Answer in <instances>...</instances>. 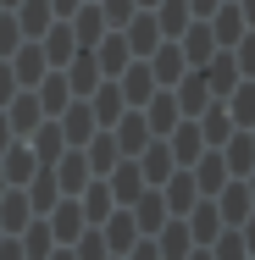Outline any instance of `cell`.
I'll return each mask as SVG.
<instances>
[{"label":"cell","mask_w":255,"mask_h":260,"mask_svg":"<svg viewBox=\"0 0 255 260\" xmlns=\"http://www.w3.org/2000/svg\"><path fill=\"white\" fill-rule=\"evenodd\" d=\"M250 205H255V200H250V188H244V183H233V188L216 200V210H222L228 221H244V216H250Z\"/></svg>","instance_id":"1"},{"label":"cell","mask_w":255,"mask_h":260,"mask_svg":"<svg viewBox=\"0 0 255 260\" xmlns=\"http://www.w3.org/2000/svg\"><path fill=\"white\" fill-rule=\"evenodd\" d=\"M211 34H216L222 45H239V39H244V11H239V6H233V11H216Z\"/></svg>","instance_id":"2"},{"label":"cell","mask_w":255,"mask_h":260,"mask_svg":"<svg viewBox=\"0 0 255 260\" xmlns=\"http://www.w3.org/2000/svg\"><path fill=\"white\" fill-rule=\"evenodd\" d=\"M211 260H250V244H244V233H228V238H216V244H211Z\"/></svg>","instance_id":"3"},{"label":"cell","mask_w":255,"mask_h":260,"mask_svg":"<svg viewBox=\"0 0 255 260\" xmlns=\"http://www.w3.org/2000/svg\"><path fill=\"white\" fill-rule=\"evenodd\" d=\"M216 227H222V210H216V200H205L200 216H194V238H200V244H211V238H216Z\"/></svg>","instance_id":"4"},{"label":"cell","mask_w":255,"mask_h":260,"mask_svg":"<svg viewBox=\"0 0 255 260\" xmlns=\"http://www.w3.org/2000/svg\"><path fill=\"white\" fill-rule=\"evenodd\" d=\"M166 205L178 210V216L194 205V177H172V188H166Z\"/></svg>","instance_id":"5"},{"label":"cell","mask_w":255,"mask_h":260,"mask_svg":"<svg viewBox=\"0 0 255 260\" xmlns=\"http://www.w3.org/2000/svg\"><path fill=\"white\" fill-rule=\"evenodd\" d=\"M161 244H166V260H183V255H189V227H183V221H178V227H166V233H161Z\"/></svg>","instance_id":"6"},{"label":"cell","mask_w":255,"mask_h":260,"mask_svg":"<svg viewBox=\"0 0 255 260\" xmlns=\"http://www.w3.org/2000/svg\"><path fill=\"white\" fill-rule=\"evenodd\" d=\"M155 78H161V83L183 78V50H161V55H155Z\"/></svg>","instance_id":"7"},{"label":"cell","mask_w":255,"mask_h":260,"mask_svg":"<svg viewBox=\"0 0 255 260\" xmlns=\"http://www.w3.org/2000/svg\"><path fill=\"white\" fill-rule=\"evenodd\" d=\"M222 177H228V160L211 155V160L200 166V188H205V194H216V188H222Z\"/></svg>","instance_id":"8"},{"label":"cell","mask_w":255,"mask_h":260,"mask_svg":"<svg viewBox=\"0 0 255 260\" xmlns=\"http://www.w3.org/2000/svg\"><path fill=\"white\" fill-rule=\"evenodd\" d=\"M228 166H233V172H250L255 166V144L250 139H233V144H228Z\"/></svg>","instance_id":"9"},{"label":"cell","mask_w":255,"mask_h":260,"mask_svg":"<svg viewBox=\"0 0 255 260\" xmlns=\"http://www.w3.org/2000/svg\"><path fill=\"white\" fill-rule=\"evenodd\" d=\"M183 17H189V6H183V0H166V6H161V28H166V34H183V28H189Z\"/></svg>","instance_id":"10"},{"label":"cell","mask_w":255,"mask_h":260,"mask_svg":"<svg viewBox=\"0 0 255 260\" xmlns=\"http://www.w3.org/2000/svg\"><path fill=\"white\" fill-rule=\"evenodd\" d=\"M122 94H128V100H145V94H150V72H145V67H133V72L122 78Z\"/></svg>","instance_id":"11"},{"label":"cell","mask_w":255,"mask_h":260,"mask_svg":"<svg viewBox=\"0 0 255 260\" xmlns=\"http://www.w3.org/2000/svg\"><path fill=\"white\" fill-rule=\"evenodd\" d=\"M211 89H216V94H222V89H233V61H228V55H216V61H211Z\"/></svg>","instance_id":"12"},{"label":"cell","mask_w":255,"mask_h":260,"mask_svg":"<svg viewBox=\"0 0 255 260\" xmlns=\"http://www.w3.org/2000/svg\"><path fill=\"white\" fill-rule=\"evenodd\" d=\"M233 122H244V127L255 122V83L244 89V94H239V100H233Z\"/></svg>","instance_id":"13"},{"label":"cell","mask_w":255,"mask_h":260,"mask_svg":"<svg viewBox=\"0 0 255 260\" xmlns=\"http://www.w3.org/2000/svg\"><path fill=\"white\" fill-rule=\"evenodd\" d=\"M128 238H133V216L111 221V249H117V255H128Z\"/></svg>","instance_id":"14"},{"label":"cell","mask_w":255,"mask_h":260,"mask_svg":"<svg viewBox=\"0 0 255 260\" xmlns=\"http://www.w3.org/2000/svg\"><path fill=\"white\" fill-rule=\"evenodd\" d=\"M155 17H139V28H128V45H139V50H150L155 45V28H150Z\"/></svg>","instance_id":"15"},{"label":"cell","mask_w":255,"mask_h":260,"mask_svg":"<svg viewBox=\"0 0 255 260\" xmlns=\"http://www.w3.org/2000/svg\"><path fill=\"white\" fill-rule=\"evenodd\" d=\"M78 39H83V45L100 39V11H83V17H78Z\"/></svg>","instance_id":"16"},{"label":"cell","mask_w":255,"mask_h":260,"mask_svg":"<svg viewBox=\"0 0 255 260\" xmlns=\"http://www.w3.org/2000/svg\"><path fill=\"white\" fill-rule=\"evenodd\" d=\"M105 210H111V194H105V188H95V194L83 200V216H95V221H100Z\"/></svg>","instance_id":"17"},{"label":"cell","mask_w":255,"mask_h":260,"mask_svg":"<svg viewBox=\"0 0 255 260\" xmlns=\"http://www.w3.org/2000/svg\"><path fill=\"white\" fill-rule=\"evenodd\" d=\"M228 127H233V122H228V116H222V105H216V116H211V122H205V139H211V144H216V139H228Z\"/></svg>","instance_id":"18"},{"label":"cell","mask_w":255,"mask_h":260,"mask_svg":"<svg viewBox=\"0 0 255 260\" xmlns=\"http://www.w3.org/2000/svg\"><path fill=\"white\" fill-rule=\"evenodd\" d=\"M122 144H128V150H139V144H145V122H139V116H133V122H122Z\"/></svg>","instance_id":"19"},{"label":"cell","mask_w":255,"mask_h":260,"mask_svg":"<svg viewBox=\"0 0 255 260\" xmlns=\"http://www.w3.org/2000/svg\"><path fill=\"white\" fill-rule=\"evenodd\" d=\"M117 194H122V200H128V194H139V172H133V166H122V177H117Z\"/></svg>","instance_id":"20"},{"label":"cell","mask_w":255,"mask_h":260,"mask_svg":"<svg viewBox=\"0 0 255 260\" xmlns=\"http://www.w3.org/2000/svg\"><path fill=\"white\" fill-rule=\"evenodd\" d=\"M111 160H117V144H111V139H100V144H95V166H100V172H105Z\"/></svg>","instance_id":"21"},{"label":"cell","mask_w":255,"mask_h":260,"mask_svg":"<svg viewBox=\"0 0 255 260\" xmlns=\"http://www.w3.org/2000/svg\"><path fill=\"white\" fill-rule=\"evenodd\" d=\"M172 116H178L172 100H155V127H172Z\"/></svg>","instance_id":"22"},{"label":"cell","mask_w":255,"mask_h":260,"mask_svg":"<svg viewBox=\"0 0 255 260\" xmlns=\"http://www.w3.org/2000/svg\"><path fill=\"white\" fill-rule=\"evenodd\" d=\"M78 260H105V249H100V238H83V249H78Z\"/></svg>","instance_id":"23"},{"label":"cell","mask_w":255,"mask_h":260,"mask_svg":"<svg viewBox=\"0 0 255 260\" xmlns=\"http://www.w3.org/2000/svg\"><path fill=\"white\" fill-rule=\"evenodd\" d=\"M145 166H150V177H166V150H150V160H145Z\"/></svg>","instance_id":"24"},{"label":"cell","mask_w":255,"mask_h":260,"mask_svg":"<svg viewBox=\"0 0 255 260\" xmlns=\"http://www.w3.org/2000/svg\"><path fill=\"white\" fill-rule=\"evenodd\" d=\"M111 116H117V94L105 89V94H100V122H111Z\"/></svg>","instance_id":"25"},{"label":"cell","mask_w":255,"mask_h":260,"mask_svg":"<svg viewBox=\"0 0 255 260\" xmlns=\"http://www.w3.org/2000/svg\"><path fill=\"white\" fill-rule=\"evenodd\" d=\"M239 61H244V72L255 78V39H244V50H239Z\"/></svg>","instance_id":"26"},{"label":"cell","mask_w":255,"mask_h":260,"mask_svg":"<svg viewBox=\"0 0 255 260\" xmlns=\"http://www.w3.org/2000/svg\"><path fill=\"white\" fill-rule=\"evenodd\" d=\"M133 260H155V249H145V244H139V249H133Z\"/></svg>","instance_id":"27"},{"label":"cell","mask_w":255,"mask_h":260,"mask_svg":"<svg viewBox=\"0 0 255 260\" xmlns=\"http://www.w3.org/2000/svg\"><path fill=\"white\" fill-rule=\"evenodd\" d=\"M244 17H250V28H255V0H244Z\"/></svg>","instance_id":"28"},{"label":"cell","mask_w":255,"mask_h":260,"mask_svg":"<svg viewBox=\"0 0 255 260\" xmlns=\"http://www.w3.org/2000/svg\"><path fill=\"white\" fill-rule=\"evenodd\" d=\"M244 244H250V255H255V221H250V233H244Z\"/></svg>","instance_id":"29"},{"label":"cell","mask_w":255,"mask_h":260,"mask_svg":"<svg viewBox=\"0 0 255 260\" xmlns=\"http://www.w3.org/2000/svg\"><path fill=\"white\" fill-rule=\"evenodd\" d=\"M194 6H200V11H211V6H216V0H194Z\"/></svg>","instance_id":"30"},{"label":"cell","mask_w":255,"mask_h":260,"mask_svg":"<svg viewBox=\"0 0 255 260\" xmlns=\"http://www.w3.org/2000/svg\"><path fill=\"white\" fill-rule=\"evenodd\" d=\"M250 200H255V177H250Z\"/></svg>","instance_id":"31"},{"label":"cell","mask_w":255,"mask_h":260,"mask_svg":"<svg viewBox=\"0 0 255 260\" xmlns=\"http://www.w3.org/2000/svg\"><path fill=\"white\" fill-rule=\"evenodd\" d=\"M194 260H211V255H194Z\"/></svg>","instance_id":"32"}]
</instances>
